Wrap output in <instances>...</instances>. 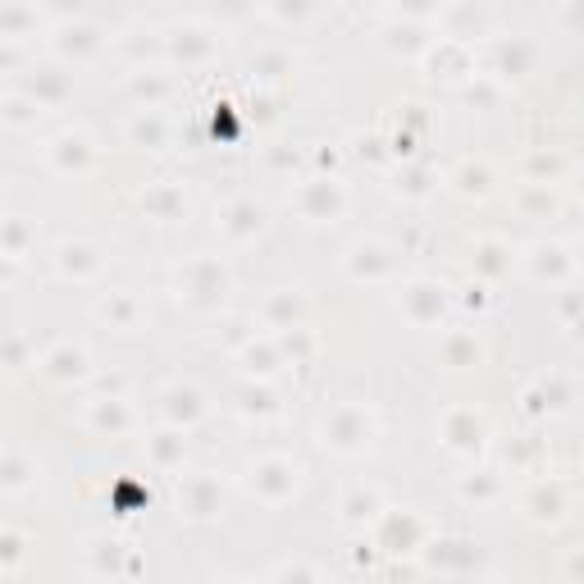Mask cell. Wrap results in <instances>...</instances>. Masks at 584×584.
Returning <instances> with one entry per match:
<instances>
[{
  "label": "cell",
  "mask_w": 584,
  "mask_h": 584,
  "mask_svg": "<svg viewBox=\"0 0 584 584\" xmlns=\"http://www.w3.org/2000/svg\"><path fill=\"white\" fill-rule=\"evenodd\" d=\"M19 557H23L19 534H5V575H14V571H19Z\"/></svg>",
  "instance_id": "obj_1"
}]
</instances>
